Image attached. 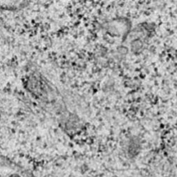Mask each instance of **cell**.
<instances>
[{"label": "cell", "instance_id": "obj_1", "mask_svg": "<svg viewBox=\"0 0 177 177\" xmlns=\"http://www.w3.org/2000/svg\"><path fill=\"white\" fill-rule=\"evenodd\" d=\"M10 177H20L19 175H17V174H13V175H11Z\"/></svg>", "mask_w": 177, "mask_h": 177}]
</instances>
